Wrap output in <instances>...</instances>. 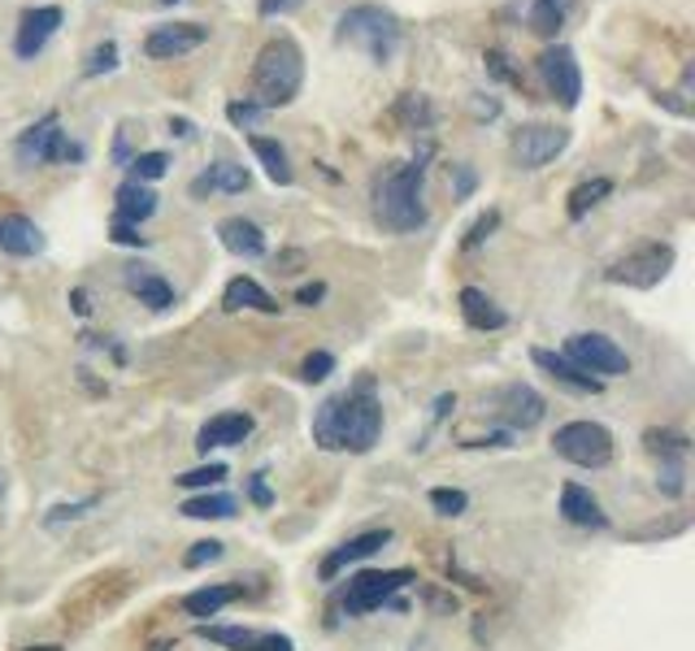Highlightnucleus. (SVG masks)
Segmentation results:
<instances>
[{
    "label": "nucleus",
    "mask_w": 695,
    "mask_h": 651,
    "mask_svg": "<svg viewBox=\"0 0 695 651\" xmlns=\"http://www.w3.org/2000/svg\"><path fill=\"white\" fill-rule=\"evenodd\" d=\"M382 434V408L369 391V382L352 386L344 395L327 400L314 417V439L327 447V452H369Z\"/></svg>",
    "instance_id": "f257e3e1"
},
{
    "label": "nucleus",
    "mask_w": 695,
    "mask_h": 651,
    "mask_svg": "<svg viewBox=\"0 0 695 651\" xmlns=\"http://www.w3.org/2000/svg\"><path fill=\"white\" fill-rule=\"evenodd\" d=\"M426 157H430V144L422 148V157H413L409 165L391 170V174L378 183V192H374V213H378V222H382L387 231L409 235V231H422V226H426V218H430V213H426V200H422Z\"/></svg>",
    "instance_id": "f03ea898"
},
{
    "label": "nucleus",
    "mask_w": 695,
    "mask_h": 651,
    "mask_svg": "<svg viewBox=\"0 0 695 651\" xmlns=\"http://www.w3.org/2000/svg\"><path fill=\"white\" fill-rule=\"evenodd\" d=\"M305 83V52L292 35H275L253 65V100L261 109H283L301 96Z\"/></svg>",
    "instance_id": "7ed1b4c3"
},
{
    "label": "nucleus",
    "mask_w": 695,
    "mask_h": 651,
    "mask_svg": "<svg viewBox=\"0 0 695 651\" xmlns=\"http://www.w3.org/2000/svg\"><path fill=\"white\" fill-rule=\"evenodd\" d=\"M400 35H404V30H400V17H395L391 9H382V4H356V9H348L344 17H340V30H336L340 44L361 48L374 65H387V61L395 57Z\"/></svg>",
    "instance_id": "20e7f679"
},
{
    "label": "nucleus",
    "mask_w": 695,
    "mask_h": 651,
    "mask_svg": "<svg viewBox=\"0 0 695 651\" xmlns=\"http://www.w3.org/2000/svg\"><path fill=\"white\" fill-rule=\"evenodd\" d=\"M13 152H17L22 170L48 165V161H83V144H70V139H65L57 113H44L35 126H26L22 139L13 144Z\"/></svg>",
    "instance_id": "39448f33"
},
{
    "label": "nucleus",
    "mask_w": 695,
    "mask_h": 651,
    "mask_svg": "<svg viewBox=\"0 0 695 651\" xmlns=\"http://www.w3.org/2000/svg\"><path fill=\"white\" fill-rule=\"evenodd\" d=\"M552 447L561 460L578 469H605L613 460V434L600 421H570L552 434Z\"/></svg>",
    "instance_id": "423d86ee"
},
{
    "label": "nucleus",
    "mask_w": 695,
    "mask_h": 651,
    "mask_svg": "<svg viewBox=\"0 0 695 651\" xmlns=\"http://www.w3.org/2000/svg\"><path fill=\"white\" fill-rule=\"evenodd\" d=\"M670 270H674V248H670V244H644V248H635V253L618 257V261L605 270V279H609V283H618V287L653 292V287H657Z\"/></svg>",
    "instance_id": "0eeeda50"
},
{
    "label": "nucleus",
    "mask_w": 695,
    "mask_h": 651,
    "mask_svg": "<svg viewBox=\"0 0 695 651\" xmlns=\"http://www.w3.org/2000/svg\"><path fill=\"white\" fill-rule=\"evenodd\" d=\"M565 356L578 365V369H587L592 378H626L631 373V356L609 339V334H600V330H583V334H570L565 339Z\"/></svg>",
    "instance_id": "6e6552de"
},
{
    "label": "nucleus",
    "mask_w": 695,
    "mask_h": 651,
    "mask_svg": "<svg viewBox=\"0 0 695 651\" xmlns=\"http://www.w3.org/2000/svg\"><path fill=\"white\" fill-rule=\"evenodd\" d=\"M565 148H570V131H565V126H548V122L517 126V131H513V144H509L517 170H544V165L557 161Z\"/></svg>",
    "instance_id": "1a4fd4ad"
},
{
    "label": "nucleus",
    "mask_w": 695,
    "mask_h": 651,
    "mask_svg": "<svg viewBox=\"0 0 695 651\" xmlns=\"http://www.w3.org/2000/svg\"><path fill=\"white\" fill-rule=\"evenodd\" d=\"M413 582V569H382V574H356V578H348V591L344 600H340V609H344L348 617H361V613H374V609H382L395 591H404Z\"/></svg>",
    "instance_id": "9d476101"
},
{
    "label": "nucleus",
    "mask_w": 695,
    "mask_h": 651,
    "mask_svg": "<svg viewBox=\"0 0 695 651\" xmlns=\"http://www.w3.org/2000/svg\"><path fill=\"white\" fill-rule=\"evenodd\" d=\"M539 78H544V87H548L565 109H574V105L583 100V70H578L574 48H565V44L544 48V52H539Z\"/></svg>",
    "instance_id": "9b49d317"
},
{
    "label": "nucleus",
    "mask_w": 695,
    "mask_h": 651,
    "mask_svg": "<svg viewBox=\"0 0 695 651\" xmlns=\"http://www.w3.org/2000/svg\"><path fill=\"white\" fill-rule=\"evenodd\" d=\"M205 39H209V26H200V22H170V26H153V30H148V39H144V57H153V61H174V57L196 52Z\"/></svg>",
    "instance_id": "f8f14e48"
},
{
    "label": "nucleus",
    "mask_w": 695,
    "mask_h": 651,
    "mask_svg": "<svg viewBox=\"0 0 695 651\" xmlns=\"http://www.w3.org/2000/svg\"><path fill=\"white\" fill-rule=\"evenodd\" d=\"M65 22V13L57 9V4H39V9H26L22 17H17V35H13V52L22 57V61H35L44 48H48V39L57 35V26Z\"/></svg>",
    "instance_id": "ddd939ff"
},
{
    "label": "nucleus",
    "mask_w": 695,
    "mask_h": 651,
    "mask_svg": "<svg viewBox=\"0 0 695 651\" xmlns=\"http://www.w3.org/2000/svg\"><path fill=\"white\" fill-rule=\"evenodd\" d=\"M491 404H496V413H500V421H504L509 430H531V426H539L544 413H548L544 395H539L535 386H526V382H513V386L496 391Z\"/></svg>",
    "instance_id": "4468645a"
},
{
    "label": "nucleus",
    "mask_w": 695,
    "mask_h": 651,
    "mask_svg": "<svg viewBox=\"0 0 695 651\" xmlns=\"http://www.w3.org/2000/svg\"><path fill=\"white\" fill-rule=\"evenodd\" d=\"M391 543V530H365V535H356V539H348V543H340L327 561H322V582H336L340 574H344L348 565H356V561H369L378 548H387Z\"/></svg>",
    "instance_id": "2eb2a0df"
},
{
    "label": "nucleus",
    "mask_w": 695,
    "mask_h": 651,
    "mask_svg": "<svg viewBox=\"0 0 695 651\" xmlns=\"http://www.w3.org/2000/svg\"><path fill=\"white\" fill-rule=\"evenodd\" d=\"M531 360H535L544 373H552L561 386L578 391V395H600V391H605V382H600V378H592L587 369H578V365H574L565 352L557 356V352H548V347H535V352H531Z\"/></svg>",
    "instance_id": "dca6fc26"
},
{
    "label": "nucleus",
    "mask_w": 695,
    "mask_h": 651,
    "mask_svg": "<svg viewBox=\"0 0 695 651\" xmlns=\"http://www.w3.org/2000/svg\"><path fill=\"white\" fill-rule=\"evenodd\" d=\"M248 434H253V417H248V413H218V417H209V421L200 426L196 447H200V452H209V447H235V443H244Z\"/></svg>",
    "instance_id": "f3484780"
},
{
    "label": "nucleus",
    "mask_w": 695,
    "mask_h": 651,
    "mask_svg": "<svg viewBox=\"0 0 695 651\" xmlns=\"http://www.w3.org/2000/svg\"><path fill=\"white\" fill-rule=\"evenodd\" d=\"M218 239H222L227 253H235V257H244V261L266 257V235H261V226L248 222V218H222V222H218Z\"/></svg>",
    "instance_id": "a211bd4d"
},
{
    "label": "nucleus",
    "mask_w": 695,
    "mask_h": 651,
    "mask_svg": "<svg viewBox=\"0 0 695 651\" xmlns=\"http://www.w3.org/2000/svg\"><path fill=\"white\" fill-rule=\"evenodd\" d=\"M0 253H9V257H35V253H44V231L26 213H4L0 218Z\"/></svg>",
    "instance_id": "6ab92c4d"
},
{
    "label": "nucleus",
    "mask_w": 695,
    "mask_h": 651,
    "mask_svg": "<svg viewBox=\"0 0 695 651\" xmlns=\"http://www.w3.org/2000/svg\"><path fill=\"white\" fill-rule=\"evenodd\" d=\"M126 287L139 296V305H148L153 314H166L170 305H174V287L157 274V270H148V266H126Z\"/></svg>",
    "instance_id": "aec40b11"
},
{
    "label": "nucleus",
    "mask_w": 695,
    "mask_h": 651,
    "mask_svg": "<svg viewBox=\"0 0 695 651\" xmlns=\"http://www.w3.org/2000/svg\"><path fill=\"white\" fill-rule=\"evenodd\" d=\"M561 517L570 521V526H609V517L600 513V500L587 491V487H578V482H565L561 487Z\"/></svg>",
    "instance_id": "412c9836"
},
{
    "label": "nucleus",
    "mask_w": 695,
    "mask_h": 651,
    "mask_svg": "<svg viewBox=\"0 0 695 651\" xmlns=\"http://www.w3.org/2000/svg\"><path fill=\"white\" fill-rule=\"evenodd\" d=\"M461 318L470 330H504L509 326V314L478 287H461Z\"/></svg>",
    "instance_id": "4be33fe9"
},
{
    "label": "nucleus",
    "mask_w": 695,
    "mask_h": 651,
    "mask_svg": "<svg viewBox=\"0 0 695 651\" xmlns=\"http://www.w3.org/2000/svg\"><path fill=\"white\" fill-rule=\"evenodd\" d=\"M222 309L240 314V309H257V314H279V300L257 283V279H231L227 292H222Z\"/></svg>",
    "instance_id": "5701e85b"
},
{
    "label": "nucleus",
    "mask_w": 695,
    "mask_h": 651,
    "mask_svg": "<svg viewBox=\"0 0 695 651\" xmlns=\"http://www.w3.org/2000/svg\"><path fill=\"white\" fill-rule=\"evenodd\" d=\"M113 200H118V222H131V226H139L157 213V192L148 183H135V179H126Z\"/></svg>",
    "instance_id": "b1692460"
},
{
    "label": "nucleus",
    "mask_w": 695,
    "mask_h": 651,
    "mask_svg": "<svg viewBox=\"0 0 695 651\" xmlns=\"http://www.w3.org/2000/svg\"><path fill=\"white\" fill-rule=\"evenodd\" d=\"M192 192L196 196H205V192H248V170L244 165H235V161H214L196 183H192Z\"/></svg>",
    "instance_id": "393cba45"
},
{
    "label": "nucleus",
    "mask_w": 695,
    "mask_h": 651,
    "mask_svg": "<svg viewBox=\"0 0 695 651\" xmlns=\"http://www.w3.org/2000/svg\"><path fill=\"white\" fill-rule=\"evenodd\" d=\"M248 148H253V157L266 165V174H270V183H279V187H292V161H288V148L279 144V139H266V135H253L248 139Z\"/></svg>",
    "instance_id": "a878e982"
},
{
    "label": "nucleus",
    "mask_w": 695,
    "mask_h": 651,
    "mask_svg": "<svg viewBox=\"0 0 695 651\" xmlns=\"http://www.w3.org/2000/svg\"><path fill=\"white\" fill-rule=\"evenodd\" d=\"M231 600H240V587H200V591L183 595V613L187 617H218Z\"/></svg>",
    "instance_id": "bb28decb"
},
{
    "label": "nucleus",
    "mask_w": 695,
    "mask_h": 651,
    "mask_svg": "<svg viewBox=\"0 0 695 651\" xmlns=\"http://www.w3.org/2000/svg\"><path fill=\"white\" fill-rule=\"evenodd\" d=\"M235 495H222V491H205V495H196V500H187L183 504V517H192V521H227V517H235Z\"/></svg>",
    "instance_id": "cd10ccee"
},
{
    "label": "nucleus",
    "mask_w": 695,
    "mask_h": 651,
    "mask_svg": "<svg viewBox=\"0 0 695 651\" xmlns=\"http://www.w3.org/2000/svg\"><path fill=\"white\" fill-rule=\"evenodd\" d=\"M561 22H565V0H531L526 26H531L535 35H544V39H557Z\"/></svg>",
    "instance_id": "c85d7f7f"
},
{
    "label": "nucleus",
    "mask_w": 695,
    "mask_h": 651,
    "mask_svg": "<svg viewBox=\"0 0 695 651\" xmlns=\"http://www.w3.org/2000/svg\"><path fill=\"white\" fill-rule=\"evenodd\" d=\"M613 192V183L609 179H592V183H578L574 192H570V218L578 222V218H587L605 196Z\"/></svg>",
    "instance_id": "c756f323"
},
{
    "label": "nucleus",
    "mask_w": 695,
    "mask_h": 651,
    "mask_svg": "<svg viewBox=\"0 0 695 651\" xmlns=\"http://www.w3.org/2000/svg\"><path fill=\"white\" fill-rule=\"evenodd\" d=\"M200 639H209V643H222V648H235V651H248L253 648V630H244V626H200L196 630Z\"/></svg>",
    "instance_id": "7c9ffc66"
},
{
    "label": "nucleus",
    "mask_w": 695,
    "mask_h": 651,
    "mask_svg": "<svg viewBox=\"0 0 695 651\" xmlns=\"http://www.w3.org/2000/svg\"><path fill=\"white\" fill-rule=\"evenodd\" d=\"M126 165H131V179H135V183H157V179L170 170V157H166V152H139V157H131Z\"/></svg>",
    "instance_id": "2f4dec72"
},
{
    "label": "nucleus",
    "mask_w": 695,
    "mask_h": 651,
    "mask_svg": "<svg viewBox=\"0 0 695 651\" xmlns=\"http://www.w3.org/2000/svg\"><path fill=\"white\" fill-rule=\"evenodd\" d=\"M644 443L657 456H687V434H679V430H648Z\"/></svg>",
    "instance_id": "473e14b6"
},
{
    "label": "nucleus",
    "mask_w": 695,
    "mask_h": 651,
    "mask_svg": "<svg viewBox=\"0 0 695 651\" xmlns=\"http://www.w3.org/2000/svg\"><path fill=\"white\" fill-rule=\"evenodd\" d=\"M395 118H404V122H417L422 131L435 122V109H430V100L422 96V91H409L404 100H400V109H395Z\"/></svg>",
    "instance_id": "72a5a7b5"
},
{
    "label": "nucleus",
    "mask_w": 695,
    "mask_h": 651,
    "mask_svg": "<svg viewBox=\"0 0 695 651\" xmlns=\"http://www.w3.org/2000/svg\"><path fill=\"white\" fill-rule=\"evenodd\" d=\"M222 478H227V465H200V469L179 474L174 482H179V487H187V491H209V487H218Z\"/></svg>",
    "instance_id": "f704fd0d"
},
{
    "label": "nucleus",
    "mask_w": 695,
    "mask_h": 651,
    "mask_svg": "<svg viewBox=\"0 0 695 651\" xmlns=\"http://www.w3.org/2000/svg\"><path fill=\"white\" fill-rule=\"evenodd\" d=\"M430 508L443 513V517H461V513L470 508V495L456 491V487H435V491H430Z\"/></svg>",
    "instance_id": "c9c22d12"
},
{
    "label": "nucleus",
    "mask_w": 695,
    "mask_h": 651,
    "mask_svg": "<svg viewBox=\"0 0 695 651\" xmlns=\"http://www.w3.org/2000/svg\"><path fill=\"white\" fill-rule=\"evenodd\" d=\"M113 65H118V44H113V39H105V44H96V48L87 52L83 74H87V78H96V74H109Z\"/></svg>",
    "instance_id": "e433bc0d"
},
{
    "label": "nucleus",
    "mask_w": 695,
    "mask_h": 651,
    "mask_svg": "<svg viewBox=\"0 0 695 651\" xmlns=\"http://www.w3.org/2000/svg\"><path fill=\"white\" fill-rule=\"evenodd\" d=\"M266 113H270V109H261L257 100H231V105H227V118H231V126H240V131H253Z\"/></svg>",
    "instance_id": "4c0bfd02"
},
{
    "label": "nucleus",
    "mask_w": 695,
    "mask_h": 651,
    "mask_svg": "<svg viewBox=\"0 0 695 651\" xmlns=\"http://www.w3.org/2000/svg\"><path fill=\"white\" fill-rule=\"evenodd\" d=\"M683 478H687V469H683V456H661V478H657V487L674 500V495H683Z\"/></svg>",
    "instance_id": "58836bf2"
},
{
    "label": "nucleus",
    "mask_w": 695,
    "mask_h": 651,
    "mask_svg": "<svg viewBox=\"0 0 695 651\" xmlns=\"http://www.w3.org/2000/svg\"><path fill=\"white\" fill-rule=\"evenodd\" d=\"M331 373H336V356H331V352H309L305 365H301V378H305V382H322V378H331Z\"/></svg>",
    "instance_id": "ea45409f"
},
{
    "label": "nucleus",
    "mask_w": 695,
    "mask_h": 651,
    "mask_svg": "<svg viewBox=\"0 0 695 651\" xmlns=\"http://www.w3.org/2000/svg\"><path fill=\"white\" fill-rule=\"evenodd\" d=\"M496 226H500V213H496V209H487V213H483V218L470 226V235L461 239V248H465V253H474V248H478V244H483V239H487Z\"/></svg>",
    "instance_id": "a19ab883"
},
{
    "label": "nucleus",
    "mask_w": 695,
    "mask_h": 651,
    "mask_svg": "<svg viewBox=\"0 0 695 651\" xmlns=\"http://www.w3.org/2000/svg\"><path fill=\"white\" fill-rule=\"evenodd\" d=\"M214 561H222V543H218V539L192 543V552L183 556V565H187V569H200V565H214Z\"/></svg>",
    "instance_id": "79ce46f5"
},
{
    "label": "nucleus",
    "mask_w": 695,
    "mask_h": 651,
    "mask_svg": "<svg viewBox=\"0 0 695 651\" xmlns=\"http://www.w3.org/2000/svg\"><path fill=\"white\" fill-rule=\"evenodd\" d=\"M474 187H478V174H474V165H452V196L456 200H470L474 196Z\"/></svg>",
    "instance_id": "37998d69"
},
{
    "label": "nucleus",
    "mask_w": 695,
    "mask_h": 651,
    "mask_svg": "<svg viewBox=\"0 0 695 651\" xmlns=\"http://www.w3.org/2000/svg\"><path fill=\"white\" fill-rule=\"evenodd\" d=\"M96 500H83V504H57L48 517H44V526H61V521H74V517H83L87 508H92Z\"/></svg>",
    "instance_id": "c03bdc74"
},
{
    "label": "nucleus",
    "mask_w": 695,
    "mask_h": 651,
    "mask_svg": "<svg viewBox=\"0 0 695 651\" xmlns=\"http://www.w3.org/2000/svg\"><path fill=\"white\" fill-rule=\"evenodd\" d=\"M109 235H113V244H126V248H144V244H148V239L139 235V226H131V222H113Z\"/></svg>",
    "instance_id": "a18cd8bd"
},
{
    "label": "nucleus",
    "mask_w": 695,
    "mask_h": 651,
    "mask_svg": "<svg viewBox=\"0 0 695 651\" xmlns=\"http://www.w3.org/2000/svg\"><path fill=\"white\" fill-rule=\"evenodd\" d=\"M248 651H296V643L288 635H257Z\"/></svg>",
    "instance_id": "49530a36"
},
{
    "label": "nucleus",
    "mask_w": 695,
    "mask_h": 651,
    "mask_svg": "<svg viewBox=\"0 0 695 651\" xmlns=\"http://www.w3.org/2000/svg\"><path fill=\"white\" fill-rule=\"evenodd\" d=\"M327 300V283H305L301 292H296V305H305V309H314V305H322Z\"/></svg>",
    "instance_id": "de8ad7c7"
},
{
    "label": "nucleus",
    "mask_w": 695,
    "mask_h": 651,
    "mask_svg": "<svg viewBox=\"0 0 695 651\" xmlns=\"http://www.w3.org/2000/svg\"><path fill=\"white\" fill-rule=\"evenodd\" d=\"M248 495H253V504H261V508H270V504H275V495H270V487H266V474H253Z\"/></svg>",
    "instance_id": "09e8293b"
},
{
    "label": "nucleus",
    "mask_w": 695,
    "mask_h": 651,
    "mask_svg": "<svg viewBox=\"0 0 695 651\" xmlns=\"http://www.w3.org/2000/svg\"><path fill=\"white\" fill-rule=\"evenodd\" d=\"M305 0H261L257 9H261V17H275V13H296Z\"/></svg>",
    "instance_id": "8fccbe9b"
},
{
    "label": "nucleus",
    "mask_w": 695,
    "mask_h": 651,
    "mask_svg": "<svg viewBox=\"0 0 695 651\" xmlns=\"http://www.w3.org/2000/svg\"><path fill=\"white\" fill-rule=\"evenodd\" d=\"M70 305H74V314H78V318H87V314H92V305H87V292H70Z\"/></svg>",
    "instance_id": "3c124183"
},
{
    "label": "nucleus",
    "mask_w": 695,
    "mask_h": 651,
    "mask_svg": "<svg viewBox=\"0 0 695 651\" xmlns=\"http://www.w3.org/2000/svg\"><path fill=\"white\" fill-rule=\"evenodd\" d=\"M170 135L187 139V135H192V122H187V118H170Z\"/></svg>",
    "instance_id": "603ef678"
},
{
    "label": "nucleus",
    "mask_w": 695,
    "mask_h": 651,
    "mask_svg": "<svg viewBox=\"0 0 695 651\" xmlns=\"http://www.w3.org/2000/svg\"><path fill=\"white\" fill-rule=\"evenodd\" d=\"M26 651H61V648H26Z\"/></svg>",
    "instance_id": "864d4df0"
},
{
    "label": "nucleus",
    "mask_w": 695,
    "mask_h": 651,
    "mask_svg": "<svg viewBox=\"0 0 695 651\" xmlns=\"http://www.w3.org/2000/svg\"><path fill=\"white\" fill-rule=\"evenodd\" d=\"M0 495H4V478H0Z\"/></svg>",
    "instance_id": "5fc2aeb1"
},
{
    "label": "nucleus",
    "mask_w": 695,
    "mask_h": 651,
    "mask_svg": "<svg viewBox=\"0 0 695 651\" xmlns=\"http://www.w3.org/2000/svg\"><path fill=\"white\" fill-rule=\"evenodd\" d=\"M161 4H174V0H161Z\"/></svg>",
    "instance_id": "6e6d98bb"
}]
</instances>
